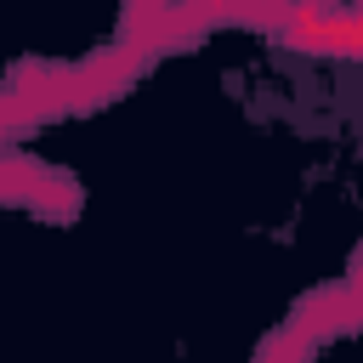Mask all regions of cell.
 <instances>
[{
  "label": "cell",
  "instance_id": "cell-1",
  "mask_svg": "<svg viewBox=\"0 0 363 363\" xmlns=\"http://www.w3.org/2000/svg\"><path fill=\"white\" fill-rule=\"evenodd\" d=\"M0 204H23L45 221H68L79 210V182L28 153H0Z\"/></svg>",
  "mask_w": 363,
  "mask_h": 363
},
{
  "label": "cell",
  "instance_id": "cell-2",
  "mask_svg": "<svg viewBox=\"0 0 363 363\" xmlns=\"http://www.w3.org/2000/svg\"><path fill=\"white\" fill-rule=\"evenodd\" d=\"M153 62V51L147 45H136V40H113V45H102L96 57H85V62H74L68 68V96H74V113H91V108H102V102H113V96H125L136 79H142V68Z\"/></svg>",
  "mask_w": 363,
  "mask_h": 363
},
{
  "label": "cell",
  "instance_id": "cell-3",
  "mask_svg": "<svg viewBox=\"0 0 363 363\" xmlns=\"http://www.w3.org/2000/svg\"><path fill=\"white\" fill-rule=\"evenodd\" d=\"M278 40L289 51H306V57H357L352 6H335V0H289Z\"/></svg>",
  "mask_w": 363,
  "mask_h": 363
},
{
  "label": "cell",
  "instance_id": "cell-4",
  "mask_svg": "<svg viewBox=\"0 0 363 363\" xmlns=\"http://www.w3.org/2000/svg\"><path fill=\"white\" fill-rule=\"evenodd\" d=\"M312 352H318V340H312L306 329H295L289 318H284L278 335H267V340L255 346V357H312Z\"/></svg>",
  "mask_w": 363,
  "mask_h": 363
},
{
  "label": "cell",
  "instance_id": "cell-5",
  "mask_svg": "<svg viewBox=\"0 0 363 363\" xmlns=\"http://www.w3.org/2000/svg\"><path fill=\"white\" fill-rule=\"evenodd\" d=\"M352 28H357V57H363V6H352Z\"/></svg>",
  "mask_w": 363,
  "mask_h": 363
}]
</instances>
